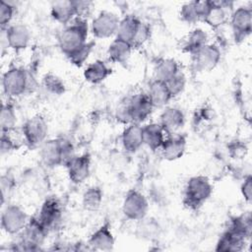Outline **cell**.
I'll use <instances>...</instances> for the list:
<instances>
[{
	"label": "cell",
	"mask_w": 252,
	"mask_h": 252,
	"mask_svg": "<svg viewBox=\"0 0 252 252\" xmlns=\"http://www.w3.org/2000/svg\"><path fill=\"white\" fill-rule=\"evenodd\" d=\"M128 99L132 121L134 123L140 124L151 115L154 105L147 94H137Z\"/></svg>",
	"instance_id": "11"
},
{
	"label": "cell",
	"mask_w": 252,
	"mask_h": 252,
	"mask_svg": "<svg viewBox=\"0 0 252 252\" xmlns=\"http://www.w3.org/2000/svg\"><path fill=\"white\" fill-rule=\"evenodd\" d=\"M18 148V144L10 136V132H2L1 135V154L4 155Z\"/></svg>",
	"instance_id": "40"
},
{
	"label": "cell",
	"mask_w": 252,
	"mask_h": 252,
	"mask_svg": "<svg viewBox=\"0 0 252 252\" xmlns=\"http://www.w3.org/2000/svg\"><path fill=\"white\" fill-rule=\"evenodd\" d=\"M230 25L236 41H242L252 30V11L250 8L242 6L235 9L230 15Z\"/></svg>",
	"instance_id": "8"
},
{
	"label": "cell",
	"mask_w": 252,
	"mask_h": 252,
	"mask_svg": "<svg viewBox=\"0 0 252 252\" xmlns=\"http://www.w3.org/2000/svg\"><path fill=\"white\" fill-rule=\"evenodd\" d=\"M61 217V206L55 198L46 199L42 204L37 216L38 220L46 227L47 230L54 227L60 221Z\"/></svg>",
	"instance_id": "14"
},
{
	"label": "cell",
	"mask_w": 252,
	"mask_h": 252,
	"mask_svg": "<svg viewBox=\"0 0 252 252\" xmlns=\"http://www.w3.org/2000/svg\"><path fill=\"white\" fill-rule=\"evenodd\" d=\"M138 228L141 230L140 235H142L141 237L143 238L150 239L153 235L158 233V223L152 220H145V218L141 220V223Z\"/></svg>",
	"instance_id": "39"
},
{
	"label": "cell",
	"mask_w": 252,
	"mask_h": 252,
	"mask_svg": "<svg viewBox=\"0 0 252 252\" xmlns=\"http://www.w3.org/2000/svg\"><path fill=\"white\" fill-rule=\"evenodd\" d=\"M185 122L184 113L178 107L168 106L159 116V124L166 133H175L183 127Z\"/></svg>",
	"instance_id": "17"
},
{
	"label": "cell",
	"mask_w": 252,
	"mask_h": 252,
	"mask_svg": "<svg viewBox=\"0 0 252 252\" xmlns=\"http://www.w3.org/2000/svg\"><path fill=\"white\" fill-rule=\"evenodd\" d=\"M151 36V29L149 27L148 24L141 22L136 34L133 38L132 41V46L133 47H139L141 45H143Z\"/></svg>",
	"instance_id": "37"
},
{
	"label": "cell",
	"mask_w": 252,
	"mask_h": 252,
	"mask_svg": "<svg viewBox=\"0 0 252 252\" xmlns=\"http://www.w3.org/2000/svg\"><path fill=\"white\" fill-rule=\"evenodd\" d=\"M240 191H241V194H242L244 200L247 203H250L251 199H252V177L250 175H248L246 178H244V181L241 184Z\"/></svg>",
	"instance_id": "41"
},
{
	"label": "cell",
	"mask_w": 252,
	"mask_h": 252,
	"mask_svg": "<svg viewBox=\"0 0 252 252\" xmlns=\"http://www.w3.org/2000/svg\"><path fill=\"white\" fill-rule=\"evenodd\" d=\"M47 133V122L41 115H34L29 118L22 127L24 141L30 147L41 146L46 141Z\"/></svg>",
	"instance_id": "3"
},
{
	"label": "cell",
	"mask_w": 252,
	"mask_h": 252,
	"mask_svg": "<svg viewBox=\"0 0 252 252\" xmlns=\"http://www.w3.org/2000/svg\"><path fill=\"white\" fill-rule=\"evenodd\" d=\"M171 96H176L178 94H180L186 85V78L185 75L179 71L177 72L173 77H171L169 80H167L166 82H164Z\"/></svg>",
	"instance_id": "34"
},
{
	"label": "cell",
	"mask_w": 252,
	"mask_h": 252,
	"mask_svg": "<svg viewBox=\"0 0 252 252\" xmlns=\"http://www.w3.org/2000/svg\"><path fill=\"white\" fill-rule=\"evenodd\" d=\"M111 73V70L102 60H95L89 64L84 71V78L91 84H99Z\"/></svg>",
	"instance_id": "27"
},
{
	"label": "cell",
	"mask_w": 252,
	"mask_h": 252,
	"mask_svg": "<svg viewBox=\"0 0 252 252\" xmlns=\"http://www.w3.org/2000/svg\"><path fill=\"white\" fill-rule=\"evenodd\" d=\"M212 1H192L182 5L180 9L181 19L187 23H196L204 20L210 10Z\"/></svg>",
	"instance_id": "18"
},
{
	"label": "cell",
	"mask_w": 252,
	"mask_h": 252,
	"mask_svg": "<svg viewBox=\"0 0 252 252\" xmlns=\"http://www.w3.org/2000/svg\"><path fill=\"white\" fill-rule=\"evenodd\" d=\"M5 30L7 45L19 51L25 49L31 39V32L24 24H14Z\"/></svg>",
	"instance_id": "13"
},
{
	"label": "cell",
	"mask_w": 252,
	"mask_h": 252,
	"mask_svg": "<svg viewBox=\"0 0 252 252\" xmlns=\"http://www.w3.org/2000/svg\"><path fill=\"white\" fill-rule=\"evenodd\" d=\"M132 49L133 46L131 43L115 37L108 46L107 55L110 61L122 64L129 59Z\"/></svg>",
	"instance_id": "24"
},
{
	"label": "cell",
	"mask_w": 252,
	"mask_h": 252,
	"mask_svg": "<svg viewBox=\"0 0 252 252\" xmlns=\"http://www.w3.org/2000/svg\"><path fill=\"white\" fill-rule=\"evenodd\" d=\"M228 7L227 2L212 1V5L208 13L204 18V22L212 28H219L225 23L227 19L226 8Z\"/></svg>",
	"instance_id": "25"
},
{
	"label": "cell",
	"mask_w": 252,
	"mask_h": 252,
	"mask_svg": "<svg viewBox=\"0 0 252 252\" xmlns=\"http://www.w3.org/2000/svg\"><path fill=\"white\" fill-rule=\"evenodd\" d=\"M93 47H94V42H87L82 48L74 52L72 55L68 56V58L74 65L82 66L88 59L89 55L91 54Z\"/></svg>",
	"instance_id": "35"
},
{
	"label": "cell",
	"mask_w": 252,
	"mask_h": 252,
	"mask_svg": "<svg viewBox=\"0 0 252 252\" xmlns=\"http://www.w3.org/2000/svg\"><path fill=\"white\" fill-rule=\"evenodd\" d=\"M246 239L227 229L219 239L217 251H240L243 249Z\"/></svg>",
	"instance_id": "28"
},
{
	"label": "cell",
	"mask_w": 252,
	"mask_h": 252,
	"mask_svg": "<svg viewBox=\"0 0 252 252\" xmlns=\"http://www.w3.org/2000/svg\"><path fill=\"white\" fill-rule=\"evenodd\" d=\"M29 221L26 212L17 205H8L2 212L1 225L9 234H18L24 230Z\"/></svg>",
	"instance_id": "6"
},
{
	"label": "cell",
	"mask_w": 252,
	"mask_h": 252,
	"mask_svg": "<svg viewBox=\"0 0 252 252\" xmlns=\"http://www.w3.org/2000/svg\"><path fill=\"white\" fill-rule=\"evenodd\" d=\"M14 6L4 0L0 1V25L2 30L9 27V24L13 18Z\"/></svg>",
	"instance_id": "36"
},
{
	"label": "cell",
	"mask_w": 252,
	"mask_h": 252,
	"mask_svg": "<svg viewBox=\"0 0 252 252\" xmlns=\"http://www.w3.org/2000/svg\"><path fill=\"white\" fill-rule=\"evenodd\" d=\"M123 148L129 153L137 152L143 145V126L139 123H130L121 135Z\"/></svg>",
	"instance_id": "19"
},
{
	"label": "cell",
	"mask_w": 252,
	"mask_h": 252,
	"mask_svg": "<svg viewBox=\"0 0 252 252\" xmlns=\"http://www.w3.org/2000/svg\"><path fill=\"white\" fill-rule=\"evenodd\" d=\"M141 24V21L133 15H127L120 20L117 31L116 37L123 39L132 44L133 38L136 34V32Z\"/></svg>",
	"instance_id": "26"
},
{
	"label": "cell",
	"mask_w": 252,
	"mask_h": 252,
	"mask_svg": "<svg viewBox=\"0 0 252 252\" xmlns=\"http://www.w3.org/2000/svg\"><path fill=\"white\" fill-rule=\"evenodd\" d=\"M47 231L48 230L37 217L30 219L26 227L22 231L23 238L19 243L22 246L21 250H38L39 245L42 244Z\"/></svg>",
	"instance_id": "4"
},
{
	"label": "cell",
	"mask_w": 252,
	"mask_h": 252,
	"mask_svg": "<svg viewBox=\"0 0 252 252\" xmlns=\"http://www.w3.org/2000/svg\"><path fill=\"white\" fill-rule=\"evenodd\" d=\"M179 66L174 59L163 58L160 59L155 67V80L161 82H166L171 77H173L177 72H179Z\"/></svg>",
	"instance_id": "30"
},
{
	"label": "cell",
	"mask_w": 252,
	"mask_h": 252,
	"mask_svg": "<svg viewBox=\"0 0 252 252\" xmlns=\"http://www.w3.org/2000/svg\"><path fill=\"white\" fill-rule=\"evenodd\" d=\"M115 117L117 121L124 123V124H130L133 123L132 121V116H131V111H130V106H129V99H125L116 108L115 112Z\"/></svg>",
	"instance_id": "38"
},
{
	"label": "cell",
	"mask_w": 252,
	"mask_h": 252,
	"mask_svg": "<svg viewBox=\"0 0 252 252\" xmlns=\"http://www.w3.org/2000/svg\"><path fill=\"white\" fill-rule=\"evenodd\" d=\"M212 192L213 186L208 177L203 175L193 176L189 178L185 185L183 203L189 209H199L210 198Z\"/></svg>",
	"instance_id": "2"
},
{
	"label": "cell",
	"mask_w": 252,
	"mask_h": 252,
	"mask_svg": "<svg viewBox=\"0 0 252 252\" xmlns=\"http://www.w3.org/2000/svg\"><path fill=\"white\" fill-rule=\"evenodd\" d=\"M42 85H43V88L46 90V92L54 95H60L65 92V86L62 80L56 75L51 73L46 74L43 77Z\"/></svg>",
	"instance_id": "33"
},
{
	"label": "cell",
	"mask_w": 252,
	"mask_h": 252,
	"mask_svg": "<svg viewBox=\"0 0 252 252\" xmlns=\"http://www.w3.org/2000/svg\"><path fill=\"white\" fill-rule=\"evenodd\" d=\"M165 131L159 123H150L143 126V140L151 150L156 151L161 148L164 142Z\"/></svg>",
	"instance_id": "22"
},
{
	"label": "cell",
	"mask_w": 252,
	"mask_h": 252,
	"mask_svg": "<svg viewBox=\"0 0 252 252\" xmlns=\"http://www.w3.org/2000/svg\"><path fill=\"white\" fill-rule=\"evenodd\" d=\"M29 84L28 73L19 67H13L7 70L2 78L4 93L10 96H19L25 93Z\"/></svg>",
	"instance_id": "5"
},
{
	"label": "cell",
	"mask_w": 252,
	"mask_h": 252,
	"mask_svg": "<svg viewBox=\"0 0 252 252\" xmlns=\"http://www.w3.org/2000/svg\"><path fill=\"white\" fill-rule=\"evenodd\" d=\"M102 202V191L97 186H92L88 188L82 198V204L87 211H96Z\"/></svg>",
	"instance_id": "31"
},
{
	"label": "cell",
	"mask_w": 252,
	"mask_h": 252,
	"mask_svg": "<svg viewBox=\"0 0 252 252\" xmlns=\"http://www.w3.org/2000/svg\"><path fill=\"white\" fill-rule=\"evenodd\" d=\"M119 18L110 11H101L92 22L91 30L97 38H107L116 33Z\"/></svg>",
	"instance_id": "9"
},
{
	"label": "cell",
	"mask_w": 252,
	"mask_h": 252,
	"mask_svg": "<svg viewBox=\"0 0 252 252\" xmlns=\"http://www.w3.org/2000/svg\"><path fill=\"white\" fill-rule=\"evenodd\" d=\"M50 14L55 21L61 24H68L74 20L75 16H78L75 1L62 0L53 2L50 9Z\"/></svg>",
	"instance_id": "21"
},
{
	"label": "cell",
	"mask_w": 252,
	"mask_h": 252,
	"mask_svg": "<svg viewBox=\"0 0 252 252\" xmlns=\"http://www.w3.org/2000/svg\"><path fill=\"white\" fill-rule=\"evenodd\" d=\"M17 123V116L15 109L11 103H3L0 115V125L2 132L14 130Z\"/></svg>",
	"instance_id": "32"
},
{
	"label": "cell",
	"mask_w": 252,
	"mask_h": 252,
	"mask_svg": "<svg viewBox=\"0 0 252 252\" xmlns=\"http://www.w3.org/2000/svg\"><path fill=\"white\" fill-rule=\"evenodd\" d=\"M154 107H162L172 98L164 82L154 80L148 89L147 93Z\"/></svg>",
	"instance_id": "23"
},
{
	"label": "cell",
	"mask_w": 252,
	"mask_h": 252,
	"mask_svg": "<svg viewBox=\"0 0 252 252\" xmlns=\"http://www.w3.org/2000/svg\"><path fill=\"white\" fill-rule=\"evenodd\" d=\"M149 210V204L146 197L137 190H130L123 201L122 212L124 216L131 220H143Z\"/></svg>",
	"instance_id": "7"
},
{
	"label": "cell",
	"mask_w": 252,
	"mask_h": 252,
	"mask_svg": "<svg viewBox=\"0 0 252 252\" xmlns=\"http://www.w3.org/2000/svg\"><path fill=\"white\" fill-rule=\"evenodd\" d=\"M186 149V139L182 135H174L164 140L160 151L164 159L176 160L180 158Z\"/></svg>",
	"instance_id": "20"
},
{
	"label": "cell",
	"mask_w": 252,
	"mask_h": 252,
	"mask_svg": "<svg viewBox=\"0 0 252 252\" xmlns=\"http://www.w3.org/2000/svg\"><path fill=\"white\" fill-rule=\"evenodd\" d=\"M193 63L198 71H211L220 60V51L215 44H206L192 55Z\"/></svg>",
	"instance_id": "10"
},
{
	"label": "cell",
	"mask_w": 252,
	"mask_h": 252,
	"mask_svg": "<svg viewBox=\"0 0 252 252\" xmlns=\"http://www.w3.org/2000/svg\"><path fill=\"white\" fill-rule=\"evenodd\" d=\"M41 161L48 167L62 165V152L60 138L46 140L40 146Z\"/></svg>",
	"instance_id": "15"
},
{
	"label": "cell",
	"mask_w": 252,
	"mask_h": 252,
	"mask_svg": "<svg viewBox=\"0 0 252 252\" xmlns=\"http://www.w3.org/2000/svg\"><path fill=\"white\" fill-rule=\"evenodd\" d=\"M115 239L111 232L110 226L108 223L102 224L98 227L89 238L88 244L91 249L100 250V251H109L114 247Z\"/></svg>",
	"instance_id": "16"
},
{
	"label": "cell",
	"mask_w": 252,
	"mask_h": 252,
	"mask_svg": "<svg viewBox=\"0 0 252 252\" xmlns=\"http://www.w3.org/2000/svg\"><path fill=\"white\" fill-rule=\"evenodd\" d=\"M88 24L82 18H76L68 25L59 35V46L68 57L82 48L87 43Z\"/></svg>",
	"instance_id": "1"
},
{
	"label": "cell",
	"mask_w": 252,
	"mask_h": 252,
	"mask_svg": "<svg viewBox=\"0 0 252 252\" xmlns=\"http://www.w3.org/2000/svg\"><path fill=\"white\" fill-rule=\"evenodd\" d=\"M69 179L75 184L83 183L90 175L91 157L89 154L76 156L67 165Z\"/></svg>",
	"instance_id": "12"
},
{
	"label": "cell",
	"mask_w": 252,
	"mask_h": 252,
	"mask_svg": "<svg viewBox=\"0 0 252 252\" xmlns=\"http://www.w3.org/2000/svg\"><path fill=\"white\" fill-rule=\"evenodd\" d=\"M206 44H208V34L202 29H195L186 36L183 48L184 51L193 55Z\"/></svg>",
	"instance_id": "29"
}]
</instances>
